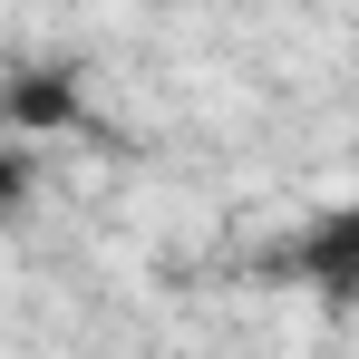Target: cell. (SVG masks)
Returning <instances> with one entry per match:
<instances>
[{
	"instance_id": "7a4b0ae2",
	"label": "cell",
	"mask_w": 359,
	"mask_h": 359,
	"mask_svg": "<svg viewBox=\"0 0 359 359\" xmlns=\"http://www.w3.org/2000/svg\"><path fill=\"white\" fill-rule=\"evenodd\" d=\"M282 272H311L320 301H350L359 292V224H350V214H320V224L282 252Z\"/></svg>"
},
{
	"instance_id": "6da1fadb",
	"label": "cell",
	"mask_w": 359,
	"mask_h": 359,
	"mask_svg": "<svg viewBox=\"0 0 359 359\" xmlns=\"http://www.w3.org/2000/svg\"><path fill=\"white\" fill-rule=\"evenodd\" d=\"M78 126H88V78L68 59H39V68H10V78H0V136H10V146L49 156Z\"/></svg>"
},
{
	"instance_id": "3957f363",
	"label": "cell",
	"mask_w": 359,
	"mask_h": 359,
	"mask_svg": "<svg viewBox=\"0 0 359 359\" xmlns=\"http://www.w3.org/2000/svg\"><path fill=\"white\" fill-rule=\"evenodd\" d=\"M29 194H39V156L0 136V224H20V214H29Z\"/></svg>"
}]
</instances>
